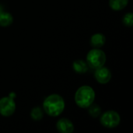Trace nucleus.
<instances>
[{"instance_id": "nucleus-1", "label": "nucleus", "mask_w": 133, "mask_h": 133, "mask_svg": "<svg viewBox=\"0 0 133 133\" xmlns=\"http://www.w3.org/2000/svg\"><path fill=\"white\" fill-rule=\"evenodd\" d=\"M65 101L58 94L49 95L43 103V108L47 115L51 117H57L65 109Z\"/></svg>"}, {"instance_id": "nucleus-2", "label": "nucleus", "mask_w": 133, "mask_h": 133, "mask_svg": "<svg viewBox=\"0 0 133 133\" xmlns=\"http://www.w3.org/2000/svg\"><path fill=\"white\" fill-rule=\"evenodd\" d=\"M95 99V92L89 86L79 87L75 94V102L81 108H87Z\"/></svg>"}, {"instance_id": "nucleus-3", "label": "nucleus", "mask_w": 133, "mask_h": 133, "mask_svg": "<svg viewBox=\"0 0 133 133\" xmlns=\"http://www.w3.org/2000/svg\"><path fill=\"white\" fill-rule=\"evenodd\" d=\"M105 62V53L99 48H94L90 50L87 55V63L92 69H97L104 66Z\"/></svg>"}, {"instance_id": "nucleus-4", "label": "nucleus", "mask_w": 133, "mask_h": 133, "mask_svg": "<svg viewBox=\"0 0 133 133\" xmlns=\"http://www.w3.org/2000/svg\"><path fill=\"white\" fill-rule=\"evenodd\" d=\"M16 97L15 93H10L9 97H2L0 99V114L4 117H9L16 111V103L14 98Z\"/></svg>"}, {"instance_id": "nucleus-5", "label": "nucleus", "mask_w": 133, "mask_h": 133, "mask_svg": "<svg viewBox=\"0 0 133 133\" xmlns=\"http://www.w3.org/2000/svg\"><path fill=\"white\" fill-rule=\"evenodd\" d=\"M121 122L120 115L115 111H108L104 113L101 118V125L108 129H113L117 127Z\"/></svg>"}, {"instance_id": "nucleus-6", "label": "nucleus", "mask_w": 133, "mask_h": 133, "mask_svg": "<svg viewBox=\"0 0 133 133\" xmlns=\"http://www.w3.org/2000/svg\"><path fill=\"white\" fill-rule=\"evenodd\" d=\"M95 79L101 84L108 83L111 79V73L110 70L105 67H100L96 69Z\"/></svg>"}, {"instance_id": "nucleus-7", "label": "nucleus", "mask_w": 133, "mask_h": 133, "mask_svg": "<svg viewBox=\"0 0 133 133\" xmlns=\"http://www.w3.org/2000/svg\"><path fill=\"white\" fill-rule=\"evenodd\" d=\"M57 129L61 133H72L74 131L72 122L67 118H61L56 124Z\"/></svg>"}, {"instance_id": "nucleus-8", "label": "nucleus", "mask_w": 133, "mask_h": 133, "mask_svg": "<svg viewBox=\"0 0 133 133\" xmlns=\"http://www.w3.org/2000/svg\"><path fill=\"white\" fill-rule=\"evenodd\" d=\"M106 38L103 34L97 33L94 34L90 38V44L94 48H100L105 44Z\"/></svg>"}, {"instance_id": "nucleus-9", "label": "nucleus", "mask_w": 133, "mask_h": 133, "mask_svg": "<svg viewBox=\"0 0 133 133\" xmlns=\"http://www.w3.org/2000/svg\"><path fill=\"white\" fill-rule=\"evenodd\" d=\"M72 67L76 72L79 73V74H83L88 71L89 65H87L86 62L83 60H76L73 62Z\"/></svg>"}, {"instance_id": "nucleus-10", "label": "nucleus", "mask_w": 133, "mask_h": 133, "mask_svg": "<svg viewBox=\"0 0 133 133\" xmlns=\"http://www.w3.org/2000/svg\"><path fill=\"white\" fill-rule=\"evenodd\" d=\"M13 22L12 16L7 12H0V26H9Z\"/></svg>"}, {"instance_id": "nucleus-11", "label": "nucleus", "mask_w": 133, "mask_h": 133, "mask_svg": "<svg viewBox=\"0 0 133 133\" xmlns=\"http://www.w3.org/2000/svg\"><path fill=\"white\" fill-rule=\"evenodd\" d=\"M129 3V0H110V7L115 11H120L125 9Z\"/></svg>"}, {"instance_id": "nucleus-12", "label": "nucleus", "mask_w": 133, "mask_h": 133, "mask_svg": "<svg viewBox=\"0 0 133 133\" xmlns=\"http://www.w3.org/2000/svg\"><path fill=\"white\" fill-rule=\"evenodd\" d=\"M43 111L40 107H36L34 108L30 112V116L31 118L34 121H40L43 118Z\"/></svg>"}, {"instance_id": "nucleus-13", "label": "nucleus", "mask_w": 133, "mask_h": 133, "mask_svg": "<svg viewBox=\"0 0 133 133\" xmlns=\"http://www.w3.org/2000/svg\"><path fill=\"white\" fill-rule=\"evenodd\" d=\"M89 114L90 116L94 117V118H97L101 114V108L99 105L97 104H90L89 106Z\"/></svg>"}, {"instance_id": "nucleus-14", "label": "nucleus", "mask_w": 133, "mask_h": 133, "mask_svg": "<svg viewBox=\"0 0 133 133\" xmlns=\"http://www.w3.org/2000/svg\"><path fill=\"white\" fill-rule=\"evenodd\" d=\"M133 14L132 12L126 13L123 17V23L127 26H132L133 24Z\"/></svg>"}, {"instance_id": "nucleus-15", "label": "nucleus", "mask_w": 133, "mask_h": 133, "mask_svg": "<svg viewBox=\"0 0 133 133\" xmlns=\"http://www.w3.org/2000/svg\"><path fill=\"white\" fill-rule=\"evenodd\" d=\"M2 11H3V9H2V5H0V12H2Z\"/></svg>"}]
</instances>
